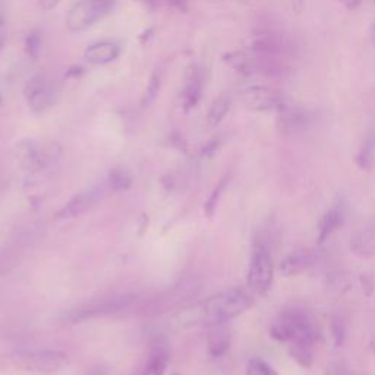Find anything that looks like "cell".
I'll use <instances>...</instances> for the list:
<instances>
[{"label": "cell", "instance_id": "cell-1", "mask_svg": "<svg viewBox=\"0 0 375 375\" xmlns=\"http://www.w3.org/2000/svg\"><path fill=\"white\" fill-rule=\"evenodd\" d=\"M254 304L245 289H230L207 298L194 308V321L207 326H220L247 312Z\"/></svg>", "mask_w": 375, "mask_h": 375}, {"label": "cell", "instance_id": "cell-2", "mask_svg": "<svg viewBox=\"0 0 375 375\" xmlns=\"http://www.w3.org/2000/svg\"><path fill=\"white\" fill-rule=\"evenodd\" d=\"M270 336L279 341H292L312 346L317 340V327L308 311L292 307L283 309L270 327Z\"/></svg>", "mask_w": 375, "mask_h": 375}, {"label": "cell", "instance_id": "cell-3", "mask_svg": "<svg viewBox=\"0 0 375 375\" xmlns=\"http://www.w3.org/2000/svg\"><path fill=\"white\" fill-rule=\"evenodd\" d=\"M5 359L16 369L41 375L55 374L68 364V355L61 351L19 349L8 354Z\"/></svg>", "mask_w": 375, "mask_h": 375}, {"label": "cell", "instance_id": "cell-4", "mask_svg": "<svg viewBox=\"0 0 375 375\" xmlns=\"http://www.w3.org/2000/svg\"><path fill=\"white\" fill-rule=\"evenodd\" d=\"M137 297L129 294V297H118V298H111V299H101V301H94L86 305H79L73 309H68L61 315V323L62 324H76L83 323V321L111 315L116 312L126 311L132 307V304L135 302Z\"/></svg>", "mask_w": 375, "mask_h": 375}, {"label": "cell", "instance_id": "cell-5", "mask_svg": "<svg viewBox=\"0 0 375 375\" xmlns=\"http://www.w3.org/2000/svg\"><path fill=\"white\" fill-rule=\"evenodd\" d=\"M37 232L38 227H26L16 233L15 237H12L8 244L4 245V248L0 250V276L9 273L21 262V260L36 242Z\"/></svg>", "mask_w": 375, "mask_h": 375}, {"label": "cell", "instance_id": "cell-6", "mask_svg": "<svg viewBox=\"0 0 375 375\" xmlns=\"http://www.w3.org/2000/svg\"><path fill=\"white\" fill-rule=\"evenodd\" d=\"M274 279V264L270 252L264 247H258L250 262L248 286L258 294H265L272 289Z\"/></svg>", "mask_w": 375, "mask_h": 375}, {"label": "cell", "instance_id": "cell-7", "mask_svg": "<svg viewBox=\"0 0 375 375\" xmlns=\"http://www.w3.org/2000/svg\"><path fill=\"white\" fill-rule=\"evenodd\" d=\"M240 100L250 111L255 112H280L289 106L283 93L264 86L248 87L240 93Z\"/></svg>", "mask_w": 375, "mask_h": 375}, {"label": "cell", "instance_id": "cell-8", "mask_svg": "<svg viewBox=\"0 0 375 375\" xmlns=\"http://www.w3.org/2000/svg\"><path fill=\"white\" fill-rule=\"evenodd\" d=\"M106 192H107V188L101 185V186H94V188H90V190L87 191L76 194L56 212V219L71 220V219L79 217L81 214L94 208L106 197Z\"/></svg>", "mask_w": 375, "mask_h": 375}, {"label": "cell", "instance_id": "cell-9", "mask_svg": "<svg viewBox=\"0 0 375 375\" xmlns=\"http://www.w3.org/2000/svg\"><path fill=\"white\" fill-rule=\"evenodd\" d=\"M25 97L29 101L31 111L36 113H41L56 103L58 93L53 90L46 79V75L37 73L34 75L25 86Z\"/></svg>", "mask_w": 375, "mask_h": 375}, {"label": "cell", "instance_id": "cell-10", "mask_svg": "<svg viewBox=\"0 0 375 375\" xmlns=\"http://www.w3.org/2000/svg\"><path fill=\"white\" fill-rule=\"evenodd\" d=\"M311 125V115L299 109V107L287 106L283 111L277 112V119H276V126L279 132L286 138H294L299 137L309 128Z\"/></svg>", "mask_w": 375, "mask_h": 375}, {"label": "cell", "instance_id": "cell-11", "mask_svg": "<svg viewBox=\"0 0 375 375\" xmlns=\"http://www.w3.org/2000/svg\"><path fill=\"white\" fill-rule=\"evenodd\" d=\"M107 12L109 11H106L104 8L90 2V0L78 2L69 9V14L66 18L68 30L72 33H83L87 29H90L96 21L103 18Z\"/></svg>", "mask_w": 375, "mask_h": 375}, {"label": "cell", "instance_id": "cell-12", "mask_svg": "<svg viewBox=\"0 0 375 375\" xmlns=\"http://www.w3.org/2000/svg\"><path fill=\"white\" fill-rule=\"evenodd\" d=\"M16 158L19 166L26 172H38L50 162V151L41 148L31 140L21 141L16 147Z\"/></svg>", "mask_w": 375, "mask_h": 375}, {"label": "cell", "instance_id": "cell-13", "mask_svg": "<svg viewBox=\"0 0 375 375\" xmlns=\"http://www.w3.org/2000/svg\"><path fill=\"white\" fill-rule=\"evenodd\" d=\"M169 365L168 346L163 340L157 339L151 343L147 358L132 375H165Z\"/></svg>", "mask_w": 375, "mask_h": 375}, {"label": "cell", "instance_id": "cell-14", "mask_svg": "<svg viewBox=\"0 0 375 375\" xmlns=\"http://www.w3.org/2000/svg\"><path fill=\"white\" fill-rule=\"evenodd\" d=\"M317 254L311 248H301L286 255L279 265V272L283 277H297L305 273L314 265Z\"/></svg>", "mask_w": 375, "mask_h": 375}, {"label": "cell", "instance_id": "cell-15", "mask_svg": "<svg viewBox=\"0 0 375 375\" xmlns=\"http://www.w3.org/2000/svg\"><path fill=\"white\" fill-rule=\"evenodd\" d=\"M351 251L359 258L375 255V219L366 222L351 236Z\"/></svg>", "mask_w": 375, "mask_h": 375}, {"label": "cell", "instance_id": "cell-16", "mask_svg": "<svg viewBox=\"0 0 375 375\" xmlns=\"http://www.w3.org/2000/svg\"><path fill=\"white\" fill-rule=\"evenodd\" d=\"M84 56L88 63L107 65L120 56V47L112 41H98L87 47Z\"/></svg>", "mask_w": 375, "mask_h": 375}, {"label": "cell", "instance_id": "cell-17", "mask_svg": "<svg viewBox=\"0 0 375 375\" xmlns=\"http://www.w3.org/2000/svg\"><path fill=\"white\" fill-rule=\"evenodd\" d=\"M344 220H346V212L343 205H333L329 211H326L318 227V236H317L318 244L319 245L324 244L339 227H341Z\"/></svg>", "mask_w": 375, "mask_h": 375}, {"label": "cell", "instance_id": "cell-18", "mask_svg": "<svg viewBox=\"0 0 375 375\" xmlns=\"http://www.w3.org/2000/svg\"><path fill=\"white\" fill-rule=\"evenodd\" d=\"M232 341L230 330L225 326H212L207 339V352L211 358H222L229 351Z\"/></svg>", "mask_w": 375, "mask_h": 375}, {"label": "cell", "instance_id": "cell-19", "mask_svg": "<svg viewBox=\"0 0 375 375\" xmlns=\"http://www.w3.org/2000/svg\"><path fill=\"white\" fill-rule=\"evenodd\" d=\"M201 75L198 71L192 69L186 75V84L182 91V103L185 111H191L198 104L201 98Z\"/></svg>", "mask_w": 375, "mask_h": 375}, {"label": "cell", "instance_id": "cell-20", "mask_svg": "<svg viewBox=\"0 0 375 375\" xmlns=\"http://www.w3.org/2000/svg\"><path fill=\"white\" fill-rule=\"evenodd\" d=\"M232 106V97L229 94H222L216 100L212 101L210 111L207 113V123L211 128H216L222 123V120L226 118V115L230 111Z\"/></svg>", "mask_w": 375, "mask_h": 375}, {"label": "cell", "instance_id": "cell-21", "mask_svg": "<svg viewBox=\"0 0 375 375\" xmlns=\"http://www.w3.org/2000/svg\"><path fill=\"white\" fill-rule=\"evenodd\" d=\"M225 61L240 75L250 76L257 72V65H255V56H250L244 51H233L225 56Z\"/></svg>", "mask_w": 375, "mask_h": 375}, {"label": "cell", "instance_id": "cell-22", "mask_svg": "<svg viewBox=\"0 0 375 375\" xmlns=\"http://www.w3.org/2000/svg\"><path fill=\"white\" fill-rule=\"evenodd\" d=\"M375 162V135L374 133H369L366 138L364 140L356 157H355V163L361 170L369 172L374 166Z\"/></svg>", "mask_w": 375, "mask_h": 375}, {"label": "cell", "instance_id": "cell-23", "mask_svg": "<svg viewBox=\"0 0 375 375\" xmlns=\"http://www.w3.org/2000/svg\"><path fill=\"white\" fill-rule=\"evenodd\" d=\"M289 354H290L293 361H297V364L305 369L311 368L314 364V358H312V352H311L309 346H302V344L293 343V346H290Z\"/></svg>", "mask_w": 375, "mask_h": 375}, {"label": "cell", "instance_id": "cell-24", "mask_svg": "<svg viewBox=\"0 0 375 375\" xmlns=\"http://www.w3.org/2000/svg\"><path fill=\"white\" fill-rule=\"evenodd\" d=\"M227 183H229V176H225V178L217 183V186L214 188V191L211 192V195L208 197V200H207V202H205V207H204L205 214H207L208 217H212V216H214V211H216V208H217V204H219V201H220L222 194H223L225 190H226Z\"/></svg>", "mask_w": 375, "mask_h": 375}, {"label": "cell", "instance_id": "cell-25", "mask_svg": "<svg viewBox=\"0 0 375 375\" xmlns=\"http://www.w3.org/2000/svg\"><path fill=\"white\" fill-rule=\"evenodd\" d=\"M330 333L333 339L334 347H340L347 336V329L344 319L340 315H333L332 317V323H330Z\"/></svg>", "mask_w": 375, "mask_h": 375}, {"label": "cell", "instance_id": "cell-26", "mask_svg": "<svg viewBox=\"0 0 375 375\" xmlns=\"http://www.w3.org/2000/svg\"><path fill=\"white\" fill-rule=\"evenodd\" d=\"M109 185L113 191H126L132 185V179L129 173L123 169H113L109 175Z\"/></svg>", "mask_w": 375, "mask_h": 375}, {"label": "cell", "instance_id": "cell-27", "mask_svg": "<svg viewBox=\"0 0 375 375\" xmlns=\"http://www.w3.org/2000/svg\"><path fill=\"white\" fill-rule=\"evenodd\" d=\"M160 86H162V73H160L158 71H155V72L151 75V78H150L148 87H147V90H145V94H144V97H143V101H141V104H143L144 107L150 106V104L155 100V97H157V94H158V91H160Z\"/></svg>", "mask_w": 375, "mask_h": 375}, {"label": "cell", "instance_id": "cell-28", "mask_svg": "<svg viewBox=\"0 0 375 375\" xmlns=\"http://www.w3.org/2000/svg\"><path fill=\"white\" fill-rule=\"evenodd\" d=\"M247 375H279V374L265 361L254 358L247 365Z\"/></svg>", "mask_w": 375, "mask_h": 375}, {"label": "cell", "instance_id": "cell-29", "mask_svg": "<svg viewBox=\"0 0 375 375\" xmlns=\"http://www.w3.org/2000/svg\"><path fill=\"white\" fill-rule=\"evenodd\" d=\"M26 51L33 59H37L41 51V36L38 31H33L26 37Z\"/></svg>", "mask_w": 375, "mask_h": 375}, {"label": "cell", "instance_id": "cell-30", "mask_svg": "<svg viewBox=\"0 0 375 375\" xmlns=\"http://www.w3.org/2000/svg\"><path fill=\"white\" fill-rule=\"evenodd\" d=\"M329 375H356V374H354L344 364L336 362L329 366Z\"/></svg>", "mask_w": 375, "mask_h": 375}, {"label": "cell", "instance_id": "cell-31", "mask_svg": "<svg viewBox=\"0 0 375 375\" xmlns=\"http://www.w3.org/2000/svg\"><path fill=\"white\" fill-rule=\"evenodd\" d=\"M62 2V0H38V5L43 11H53L58 8V5Z\"/></svg>", "mask_w": 375, "mask_h": 375}, {"label": "cell", "instance_id": "cell-32", "mask_svg": "<svg viewBox=\"0 0 375 375\" xmlns=\"http://www.w3.org/2000/svg\"><path fill=\"white\" fill-rule=\"evenodd\" d=\"M340 2L347 11H356L362 5L364 0H340Z\"/></svg>", "mask_w": 375, "mask_h": 375}, {"label": "cell", "instance_id": "cell-33", "mask_svg": "<svg viewBox=\"0 0 375 375\" xmlns=\"http://www.w3.org/2000/svg\"><path fill=\"white\" fill-rule=\"evenodd\" d=\"M90 2H93V4L98 5V6H101V8H104L106 11H111L112 6H113L115 0H90Z\"/></svg>", "mask_w": 375, "mask_h": 375}, {"label": "cell", "instance_id": "cell-34", "mask_svg": "<svg viewBox=\"0 0 375 375\" xmlns=\"http://www.w3.org/2000/svg\"><path fill=\"white\" fill-rule=\"evenodd\" d=\"M292 8L297 14L304 12L305 9V0H292Z\"/></svg>", "mask_w": 375, "mask_h": 375}, {"label": "cell", "instance_id": "cell-35", "mask_svg": "<svg viewBox=\"0 0 375 375\" xmlns=\"http://www.w3.org/2000/svg\"><path fill=\"white\" fill-rule=\"evenodd\" d=\"M166 2L179 11H186V0H166Z\"/></svg>", "mask_w": 375, "mask_h": 375}, {"label": "cell", "instance_id": "cell-36", "mask_svg": "<svg viewBox=\"0 0 375 375\" xmlns=\"http://www.w3.org/2000/svg\"><path fill=\"white\" fill-rule=\"evenodd\" d=\"M84 375H107V372L103 368H91Z\"/></svg>", "mask_w": 375, "mask_h": 375}, {"label": "cell", "instance_id": "cell-37", "mask_svg": "<svg viewBox=\"0 0 375 375\" xmlns=\"http://www.w3.org/2000/svg\"><path fill=\"white\" fill-rule=\"evenodd\" d=\"M368 34H369V40H371L372 46L375 47V21L369 25V31H368Z\"/></svg>", "mask_w": 375, "mask_h": 375}, {"label": "cell", "instance_id": "cell-38", "mask_svg": "<svg viewBox=\"0 0 375 375\" xmlns=\"http://www.w3.org/2000/svg\"><path fill=\"white\" fill-rule=\"evenodd\" d=\"M4 44H5V37H4V34H2V33H0V50H2Z\"/></svg>", "mask_w": 375, "mask_h": 375}, {"label": "cell", "instance_id": "cell-39", "mask_svg": "<svg viewBox=\"0 0 375 375\" xmlns=\"http://www.w3.org/2000/svg\"><path fill=\"white\" fill-rule=\"evenodd\" d=\"M2 22H4V14L0 12V25H2Z\"/></svg>", "mask_w": 375, "mask_h": 375}]
</instances>
